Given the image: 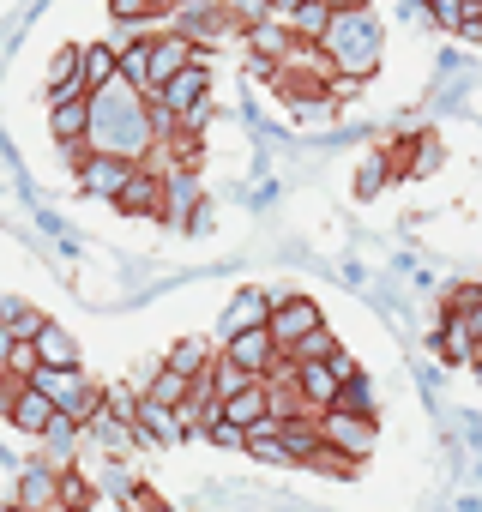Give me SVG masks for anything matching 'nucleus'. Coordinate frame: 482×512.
I'll return each mask as SVG.
<instances>
[{
    "mask_svg": "<svg viewBox=\"0 0 482 512\" xmlns=\"http://www.w3.org/2000/svg\"><path fill=\"white\" fill-rule=\"evenodd\" d=\"M320 440L338 446L344 458H368L380 428H374V416H356V410H320Z\"/></svg>",
    "mask_w": 482,
    "mask_h": 512,
    "instance_id": "obj_7",
    "label": "nucleus"
},
{
    "mask_svg": "<svg viewBox=\"0 0 482 512\" xmlns=\"http://www.w3.org/2000/svg\"><path fill=\"white\" fill-rule=\"evenodd\" d=\"M79 79H85V91H103V85H115V79H121V49H109V43H85Z\"/></svg>",
    "mask_w": 482,
    "mask_h": 512,
    "instance_id": "obj_21",
    "label": "nucleus"
},
{
    "mask_svg": "<svg viewBox=\"0 0 482 512\" xmlns=\"http://www.w3.org/2000/svg\"><path fill=\"white\" fill-rule=\"evenodd\" d=\"M332 410H356V416H374V386H368V374L356 368L344 386H338V404Z\"/></svg>",
    "mask_w": 482,
    "mask_h": 512,
    "instance_id": "obj_28",
    "label": "nucleus"
},
{
    "mask_svg": "<svg viewBox=\"0 0 482 512\" xmlns=\"http://www.w3.org/2000/svg\"><path fill=\"white\" fill-rule=\"evenodd\" d=\"M223 7H229L241 25H260V19H272V0H223Z\"/></svg>",
    "mask_w": 482,
    "mask_h": 512,
    "instance_id": "obj_36",
    "label": "nucleus"
},
{
    "mask_svg": "<svg viewBox=\"0 0 482 512\" xmlns=\"http://www.w3.org/2000/svg\"><path fill=\"white\" fill-rule=\"evenodd\" d=\"M79 434H85V422H73V416H61V410H55V422L43 428V440H49V464H61V470H67V464H73Z\"/></svg>",
    "mask_w": 482,
    "mask_h": 512,
    "instance_id": "obj_25",
    "label": "nucleus"
},
{
    "mask_svg": "<svg viewBox=\"0 0 482 512\" xmlns=\"http://www.w3.org/2000/svg\"><path fill=\"white\" fill-rule=\"evenodd\" d=\"M121 79H127L133 91H145V85H151V49H145V37L121 49Z\"/></svg>",
    "mask_w": 482,
    "mask_h": 512,
    "instance_id": "obj_29",
    "label": "nucleus"
},
{
    "mask_svg": "<svg viewBox=\"0 0 482 512\" xmlns=\"http://www.w3.org/2000/svg\"><path fill=\"white\" fill-rule=\"evenodd\" d=\"M7 422H13V428H25V434H37V440H43V428H49V422H55V404H49V398H43V392H37V386H31V380H25V392H19V398H13V416H7Z\"/></svg>",
    "mask_w": 482,
    "mask_h": 512,
    "instance_id": "obj_22",
    "label": "nucleus"
},
{
    "mask_svg": "<svg viewBox=\"0 0 482 512\" xmlns=\"http://www.w3.org/2000/svg\"><path fill=\"white\" fill-rule=\"evenodd\" d=\"M49 133H55V145H67L73 157H85V139H91V97H79V103H49Z\"/></svg>",
    "mask_w": 482,
    "mask_h": 512,
    "instance_id": "obj_15",
    "label": "nucleus"
},
{
    "mask_svg": "<svg viewBox=\"0 0 482 512\" xmlns=\"http://www.w3.org/2000/svg\"><path fill=\"white\" fill-rule=\"evenodd\" d=\"M470 368H476V380H482V356H476V362H470Z\"/></svg>",
    "mask_w": 482,
    "mask_h": 512,
    "instance_id": "obj_43",
    "label": "nucleus"
},
{
    "mask_svg": "<svg viewBox=\"0 0 482 512\" xmlns=\"http://www.w3.org/2000/svg\"><path fill=\"white\" fill-rule=\"evenodd\" d=\"M338 374H332V362H296V392H302V404L320 416V410H332L338 404Z\"/></svg>",
    "mask_w": 482,
    "mask_h": 512,
    "instance_id": "obj_16",
    "label": "nucleus"
},
{
    "mask_svg": "<svg viewBox=\"0 0 482 512\" xmlns=\"http://www.w3.org/2000/svg\"><path fill=\"white\" fill-rule=\"evenodd\" d=\"M272 302H278V296H266V290H241V296L229 302V314H223V338L266 326V320H272Z\"/></svg>",
    "mask_w": 482,
    "mask_h": 512,
    "instance_id": "obj_18",
    "label": "nucleus"
},
{
    "mask_svg": "<svg viewBox=\"0 0 482 512\" xmlns=\"http://www.w3.org/2000/svg\"><path fill=\"white\" fill-rule=\"evenodd\" d=\"M296 7H302V0H272V13H278V19H290Z\"/></svg>",
    "mask_w": 482,
    "mask_h": 512,
    "instance_id": "obj_41",
    "label": "nucleus"
},
{
    "mask_svg": "<svg viewBox=\"0 0 482 512\" xmlns=\"http://www.w3.org/2000/svg\"><path fill=\"white\" fill-rule=\"evenodd\" d=\"M326 7L332 13H350V7H368V0H326Z\"/></svg>",
    "mask_w": 482,
    "mask_h": 512,
    "instance_id": "obj_42",
    "label": "nucleus"
},
{
    "mask_svg": "<svg viewBox=\"0 0 482 512\" xmlns=\"http://www.w3.org/2000/svg\"><path fill=\"white\" fill-rule=\"evenodd\" d=\"M109 13H115V25H145L157 13V0H109Z\"/></svg>",
    "mask_w": 482,
    "mask_h": 512,
    "instance_id": "obj_33",
    "label": "nucleus"
},
{
    "mask_svg": "<svg viewBox=\"0 0 482 512\" xmlns=\"http://www.w3.org/2000/svg\"><path fill=\"white\" fill-rule=\"evenodd\" d=\"M217 356H223V362H235L241 374H254V380H272V374L284 368V350H278V338H272L266 326L223 338V350H217Z\"/></svg>",
    "mask_w": 482,
    "mask_h": 512,
    "instance_id": "obj_4",
    "label": "nucleus"
},
{
    "mask_svg": "<svg viewBox=\"0 0 482 512\" xmlns=\"http://www.w3.org/2000/svg\"><path fill=\"white\" fill-rule=\"evenodd\" d=\"M308 464H314V470H326V476H350V470H356V458H344V452H338V446H326V440H320V452H314Z\"/></svg>",
    "mask_w": 482,
    "mask_h": 512,
    "instance_id": "obj_34",
    "label": "nucleus"
},
{
    "mask_svg": "<svg viewBox=\"0 0 482 512\" xmlns=\"http://www.w3.org/2000/svg\"><path fill=\"white\" fill-rule=\"evenodd\" d=\"M416 7H428V0H416Z\"/></svg>",
    "mask_w": 482,
    "mask_h": 512,
    "instance_id": "obj_46",
    "label": "nucleus"
},
{
    "mask_svg": "<svg viewBox=\"0 0 482 512\" xmlns=\"http://www.w3.org/2000/svg\"><path fill=\"white\" fill-rule=\"evenodd\" d=\"M428 13H434V25H440V31H464L470 0H428Z\"/></svg>",
    "mask_w": 482,
    "mask_h": 512,
    "instance_id": "obj_32",
    "label": "nucleus"
},
{
    "mask_svg": "<svg viewBox=\"0 0 482 512\" xmlns=\"http://www.w3.org/2000/svg\"><path fill=\"white\" fill-rule=\"evenodd\" d=\"M217 410H223V422H235V428H254V422L272 416V392H266V380H248L241 392H229Z\"/></svg>",
    "mask_w": 482,
    "mask_h": 512,
    "instance_id": "obj_17",
    "label": "nucleus"
},
{
    "mask_svg": "<svg viewBox=\"0 0 482 512\" xmlns=\"http://www.w3.org/2000/svg\"><path fill=\"white\" fill-rule=\"evenodd\" d=\"M133 434H139V440H157V446L187 440V428H181L175 404H157V398H145V392H139V404H133Z\"/></svg>",
    "mask_w": 482,
    "mask_h": 512,
    "instance_id": "obj_14",
    "label": "nucleus"
},
{
    "mask_svg": "<svg viewBox=\"0 0 482 512\" xmlns=\"http://www.w3.org/2000/svg\"><path fill=\"white\" fill-rule=\"evenodd\" d=\"M127 512H163V500H151V494H127Z\"/></svg>",
    "mask_w": 482,
    "mask_h": 512,
    "instance_id": "obj_39",
    "label": "nucleus"
},
{
    "mask_svg": "<svg viewBox=\"0 0 482 512\" xmlns=\"http://www.w3.org/2000/svg\"><path fill=\"white\" fill-rule=\"evenodd\" d=\"M458 37H470V43H482V7H470V19H464V31Z\"/></svg>",
    "mask_w": 482,
    "mask_h": 512,
    "instance_id": "obj_40",
    "label": "nucleus"
},
{
    "mask_svg": "<svg viewBox=\"0 0 482 512\" xmlns=\"http://www.w3.org/2000/svg\"><path fill=\"white\" fill-rule=\"evenodd\" d=\"M0 302H7V296H0ZM0 326H7L19 344H37V332H43L49 320H43L37 308H25V302H7V320H0Z\"/></svg>",
    "mask_w": 482,
    "mask_h": 512,
    "instance_id": "obj_27",
    "label": "nucleus"
},
{
    "mask_svg": "<svg viewBox=\"0 0 482 512\" xmlns=\"http://www.w3.org/2000/svg\"><path fill=\"white\" fill-rule=\"evenodd\" d=\"M241 19L229 13V7H211V0H187V7H181V19H175V31L199 49V43H217V37H229Z\"/></svg>",
    "mask_w": 482,
    "mask_h": 512,
    "instance_id": "obj_11",
    "label": "nucleus"
},
{
    "mask_svg": "<svg viewBox=\"0 0 482 512\" xmlns=\"http://www.w3.org/2000/svg\"><path fill=\"white\" fill-rule=\"evenodd\" d=\"M284 25H290V37H296L302 49H320L326 31H332V7H326V0H302V7H296Z\"/></svg>",
    "mask_w": 482,
    "mask_h": 512,
    "instance_id": "obj_19",
    "label": "nucleus"
},
{
    "mask_svg": "<svg viewBox=\"0 0 482 512\" xmlns=\"http://www.w3.org/2000/svg\"><path fill=\"white\" fill-rule=\"evenodd\" d=\"M332 350H344V344H338V338H332V332L320 326V332H308V338H302V344L290 350V362H326Z\"/></svg>",
    "mask_w": 482,
    "mask_h": 512,
    "instance_id": "obj_30",
    "label": "nucleus"
},
{
    "mask_svg": "<svg viewBox=\"0 0 482 512\" xmlns=\"http://www.w3.org/2000/svg\"><path fill=\"white\" fill-rule=\"evenodd\" d=\"M199 103H211V73H205V61H193V67H181L157 97H151V109L157 115H169V121H181V115H193Z\"/></svg>",
    "mask_w": 482,
    "mask_h": 512,
    "instance_id": "obj_6",
    "label": "nucleus"
},
{
    "mask_svg": "<svg viewBox=\"0 0 482 512\" xmlns=\"http://www.w3.org/2000/svg\"><path fill=\"white\" fill-rule=\"evenodd\" d=\"M248 49H254L260 61H272V67H278V61H290L302 43L290 37V25H272V19H260V25H248Z\"/></svg>",
    "mask_w": 482,
    "mask_h": 512,
    "instance_id": "obj_20",
    "label": "nucleus"
},
{
    "mask_svg": "<svg viewBox=\"0 0 482 512\" xmlns=\"http://www.w3.org/2000/svg\"><path fill=\"white\" fill-rule=\"evenodd\" d=\"M386 169H392V157H386V151H374V157L362 163V175H356V193H362V199H374V193L386 187Z\"/></svg>",
    "mask_w": 482,
    "mask_h": 512,
    "instance_id": "obj_31",
    "label": "nucleus"
},
{
    "mask_svg": "<svg viewBox=\"0 0 482 512\" xmlns=\"http://www.w3.org/2000/svg\"><path fill=\"white\" fill-rule=\"evenodd\" d=\"M434 163H440V145H434V139H416V163H410V175H428Z\"/></svg>",
    "mask_w": 482,
    "mask_h": 512,
    "instance_id": "obj_37",
    "label": "nucleus"
},
{
    "mask_svg": "<svg viewBox=\"0 0 482 512\" xmlns=\"http://www.w3.org/2000/svg\"><path fill=\"white\" fill-rule=\"evenodd\" d=\"M85 434H91L97 446H109V452H121V446H133V440H139V434H133V422H127V416H115L109 404L85 422Z\"/></svg>",
    "mask_w": 482,
    "mask_h": 512,
    "instance_id": "obj_24",
    "label": "nucleus"
},
{
    "mask_svg": "<svg viewBox=\"0 0 482 512\" xmlns=\"http://www.w3.org/2000/svg\"><path fill=\"white\" fill-rule=\"evenodd\" d=\"M320 326H326V320H320V302H314V296H278V302H272V320H266V332L278 338L284 356H290L308 332H320Z\"/></svg>",
    "mask_w": 482,
    "mask_h": 512,
    "instance_id": "obj_5",
    "label": "nucleus"
},
{
    "mask_svg": "<svg viewBox=\"0 0 482 512\" xmlns=\"http://www.w3.org/2000/svg\"><path fill=\"white\" fill-rule=\"evenodd\" d=\"M380 19L368 13V7H350V13H332V31H326V43H320V55H326V67L332 73H344L350 85H362L374 67H380Z\"/></svg>",
    "mask_w": 482,
    "mask_h": 512,
    "instance_id": "obj_2",
    "label": "nucleus"
},
{
    "mask_svg": "<svg viewBox=\"0 0 482 512\" xmlns=\"http://www.w3.org/2000/svg\"><path fill=\"white\" fill-rule=\"evenodd\" d=\"M326 362H332V374H338V380H350V374H356V356H350V350H332Z\"/></svg>",
    "mask_w": 482,
    "mask_h": 512,
    "instance_id": "obj_38",
    "label": "nucleus"
},
{
    "mask_svg": "<svg viewBox=\"0 0 482 512\" xmlns=\"http://www.w3.org/2000/svg\"><path fill=\"white\" fill-rule=\"evenodd\" d=\"M0 320H7V302H0Z\"/></svg>",
    "mask_w": 482,
    "mask_h": 512,
    "instance_id": "obj_44",
    "label": "nucleus"
},
{
    "mask_svg": "<svg viewBox=\"0 0 482 512\" xmlns=\"http://www.w3.org/2000/svg\"><path fill=\"white\" fill-rule=\"evenodd\" d=\"M440 356L446 362H476L482 356V308L476 314H440Z\"/></svg>",
    "mask_w": 482,
    "mask_h": 512,
    "instance_id": "obj_13",
    "label": "nucleus"
},
{
    "mask_svg": "<svg viewBox=\"0 0 482 512\" xmlns=\"http://www.w3.org/2000/svg\"><path fill=\"white\" fill-rule=\"evenodd\" d=\"M211 362H217V356H211V344H199V338H181V344L163 356V368H175V374H187V380H199Z\"/></svg>",
    "mask_w": 482,
    "mask_h": 512,
    "instance_id": "obj_26",
    "label": "nucleus"
},
{
    "mask_svg": "<svg viewBox=\"0 0 482 512\" xmlns=\"http://www.w3.org/2000/svg\"><path fill=\"white\" fill-rule=\"evenodd\" d=\"M163 193H169V181H163V169H151V163H139L133 169V181L121 187V211L127 217H163Z\"/></svg>",
    "mask_w": 482,
    "mask_h": 512,
    "instance_id": "obj_12",
    "label": "nucleus"
},
{
    "mask_svg": "<svg viewBox=\"0 0 482 512\" xmlns=\"http://www.w3.org/2000/svg\"><path fill=\"white\" fill-rule=\"evenodd\" d=\"M470 7H482V0H470Z\"/></svg>",
    "mask_w": 482,
    "mask_h": 512,
    "instance_id": "obj_47",
    "label": "nucleus"
},
{
    "mask_svg": "<svg viewBox=\"0 0 482 512\" xmlns=\"http://www.w3.org/2000/svg\"><path fill=\"white\" fill-rule=\"evenodd\" d=\"M37 362H43V368H79V344L49 320V326L37 332Z\"/></svg>",
    "mask_w": 482,
    "mask_h": 512,
    "instance_id": "obj_23",
    "label": "nucleus"
},
{
    "mask_svg": "<svg viewBox=\"0 0 482 512\" xmlns=\"http://www.w3.org/2000/svg\"><path fill=\"white\" fill-rule=\"evenodd\" d=\"M145 49H151V85H145V97H157L181 67H193V61H199V49H193L181 31H157V37H145Z\"/></svg>",
    "mask_w": 482,
    "mask_h": 512,
    "instance_id": "obj_8",
    "label": "nucleus"
},
{
    "mask_svg": "<svg viewBox=\"0 0 482 512\" xmlns=\"http://www.w3.org/2000/svg\"><path fill=\"white\" fill-rule=\"evenodd\" d=\"M133 169H139V163H127V157L85 151V157H79V187H85L91 199H121V187L133 181Z\"/></svg>",
    "mask_w": 482,
    "mask_h": 512,
    "instance_id": "obj_9",
    "label": "nucleus"
},
{
    "mask_svg": "<svg viewBox=\"0 0 482 512\" xmlns=\"http://www.w3.org/2000/svg\"><path fill=\"white\" fill-rule=\"evenodd\" d=\"M169 133V115L151 109L145 91H133L127 79L91 91V139L85 151H109V157H127V163H145V151Z\"/></svg>",
    "mask_w": 482,
    "mask_h": 512,
    "instance_id": "obj_1",
    "label": "nucleus"
},
{
    "mask_svg": "<svg viewBox=\"0 0 482 512\" xmlns=\"http://www.w3.org/2000/svg\"><path fill=\"white\" fill-rule=\"evenodd\" d=\"M31 386H37L61 416H73V422H91V416L103 410V398H109V392H97V386L85 380V368H37Z\"/></svg>",
    "mask_w": 482,
    "mask_h": 512,
    "instance_id": "obj_3",
    "label": "nucleus"
},
{
    "mask_svg": "<svg viewBox=\"0 0 482 512\" xmlns=\"http://www.w3.org/2000/svg\"><path fill=\"white\" fill-rule=\"evenodd\" d=\"M61 464H25V476H19V488H13V506L19 512H61Z\"/></svg>",
    "mask_w": 482,
    "mask_h": 512,
    "instance_id": "obj_10",
    "label": "nucleus"
},
{
    "mask_svg": "<svg viewBox=\"0 0 482 512\" xmlns=\"http://www.w3.org/2000/svg\"><path fill=\"white\" fill-rule=\"evenodd\" d=\"M205 440H217V446H229V452H248V428H235V422H223V416L205 428Z\"/></svg>",
    "mask_w": 482,
    "mask_h": 512,
    "instance_id": "obj_35",
    "label": "nucleus"
},
{
    "mask_svg": "<svg viewBox=\"0 0 482 512\" xmlns=\"http://www.w3.org/2000/svg\"><path fill=\"white\" fill-rule=\"evenodd\" d=\"M0 512H19V506H0Z\"/></svg>",
    "mask_w": 482,
    "mask_h": 512,
    "instance_id": "obj_45",
    "label": "nucleus"
}]
</instances>
